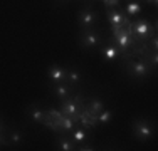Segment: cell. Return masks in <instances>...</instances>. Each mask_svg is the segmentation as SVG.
I'll return each mask as SVG.
<instances>
[{
    "label": "cell",
    "instance_id": "cell-18",
    "mask_svg": "<svg viewBox=\"0 0 158 151\" xmlns=\"http://www.w3.org/2000/svg\"><path fill=\"white\" fill-rule=\"evenodd\" d=\"M7 138L10 141V146H20L24 143V133L20 129H7Z\"/></svg>",
    "mask_w": 158,
    "mask_h": 151
},
{
    "label": "cell",
    "instance_id": "cell-7",
    "mask_svg": "<svg viewBox=\"0 0 158 151\" xmlns=\"http://www.w3.org/2000/svg\"><path fill=\"white\" fill-rule=\"evenodd\" d=\"M99 22V14L91 3L84 5L81 10L77 12V25L81 29H89V27H94V25Z\"/></svg>",
    "mask_w": 158,
    "mask_h": 151
},
{
    "label": "cell",
    "instance_id": "cell-1",
    "mask_svg": "<svg viewBox=\"0 0 158 151\" xmlns=\"http://www.w3.org/2000/svg\"><path fill=\"white\" fill-rule=\"evenodd\" d=\"M130 30L133 34L135 42L140 47L150 37L156 35V22H152L146 17H136L135 20H130Z\"/></svg>",
    "mask_w": 158,
    "mask_h": 151
},
{
    "label": "cell",
    "instance_id": "cell-8",
    "mask_svg": "<svg viewBox=\"0 0 158 151\" xmlns=\"http://www.w3.org/2000/svg\"><path fill=\"white\" fill-rule=\"evenodd\" d=\"M99 54H101V57H103L104 62L111 64V62H114V60L121 55V51H119V47L116 45V42L113 40V37H111V39L103 40V42H101Z\"/></svg>",
    "mask_w": 158,
    "mask_h": 151
},
{
    "label": "cell",
    "instance_id": "cell-17",
    "mask_svg": "<svg viewBox=\"0 0 158 151\" xmlns=\"http://www.w3.org/2000/svg\"><path fill=\"white\" fill-rule=\"evenodd\" d=\"M57 149L73 151V149H76V145H74V141L66 133H59V136H57Z\"/></svg>",
    "mask_w": 158,
    "mask_h": 151
},
{
    "label": "cell",
    "instance_id": "cell-9",
    "mask_svg": "<svg viewBox=\"0 0 158 151\" xmlns=\"http://www.w3.org/2000/svg\"><path fill=\"white\" fill-rule=\"evenodd\" d=\"M49 91H51L56 97H59V101H61V99H66V97L76 94L77 86H73L66 81L64 82H49Z\"/></svg>",
    "mask_w": 158,
    "mask_h": 151
},
{
    "label": "cell",
    "instance_id": "cell-20",
    "mask_svg": "<svg viewBox=\"0 0 158 151\" xmlns=\"http://www.w3.org/2000/svg\"><path fill=\"white\" fill-rule=\"evenodd\" d=\"M0 146H3V148L10 146V141H9V138H7L5 133H0Z\"/></svg>",
    "mask_w": 158,
    "mask_h": 151
},
{
    "label": "cell",
    "instance_id": "cell-23",
    "mask_svg": "<svg viewBox=\"0 0 158 151\" xmlns=\"http://www.w3.org/2000/svg\"><path fill=\"white\" fill-rule=\"evenodd\" d=\"M64 2H69V0H64Z\"/></svg>",
    "mask_w": 158,
    "mask_h": 151
},
{
    "label": "cell",
    "instance_id": "cell-15",
    "mask_svg": "<svg viewBox=\"0 0 158 151\" xmlns=\"http://www.w3.org/2000/svg\"><path fill=\"white\" fill-rule=\"evenodd\" d=\"M82 81H84L82 71H79L76 66L66 67V82H69V84H73V86H79Z\"/></svg>",
    "mask_w": 158,
    "mask_h": 151
},
{
    "label": "cell",
    "instance_id": "cell-11",
    "mask_svg": "<svg viewBox=\"0 0 158 151\" xmlns=\"http://www.w3.org/2000/svg\"><path fill=\"white\" fill-rule=\"evenodd\" d=\"M27 116L31 118V121H34V123H39V124H47L51 123V118L47 116V112L44 111L42 108H40L37 103H32L27 106Z\"/></svg>",
    "mask_w": 158,
    "mask_h": 151
},
{
    "label": "cell",
    "instance_id": "cell-12",
    "mask_svg": "<svg viewBox=\"0 0 158 151\" xmlns=\"http://www.w3.org/2000/svg\"><path fill=\"white\" fill-rule=\"evenodd\" d=\"M49 82H64L66 81V67L61 64H51L46 71Z\"/></svg>",
    "mask_w": 158,
    "mask_h": 151
},
{
    "label": "cell",
    "instance_id": "cell-21",
    "mask_svg": "<svg viewBox=\"0 0 158 151\" xmlns=\"http://www.w3.org/2000/svg\"><path fill=\"white\" fill-rule=\"evenodd\" d=\"M141 2H145L146 5H153V7H156V3H158V0H141Z\"/></svg>",
    "mask_w": 158,
    "mask_h": 151
},
{
    "label": "cell",
    "instance_id": "cell-2",
    "mask_svg": "<svg viewBox=\"0 0 158 151\" xmlns=\"http://www.w3.org/2000/svg\"><path fill=\"white\" fill-rule=\"evenodd\" d=\"M111 37L116 42V45L119 47L121 54H125V57L130 54V51H133L135 47H138L136 42H135V39H133V34H131V30H130V22L125 25L113 27L111 29Z\"/></svg>",
    "mask_w": 158,
    "mask_h": 151
},
{
    "label": "cell",
    "instance_id": "cell-14",
    "mask_svg": "<svg viewBox=\"0 0 158 151\" xmlns=\"http://www.w3.org/2000/svg\"><path fill=\"white\" fill-rule=\"evenodd\" d=\"M125 14H126V17L130 18H136V17H140V14L143 12V5H141V2L140 0H128V2L125 3Z\"/></svg>",
    "mask_w": 158,
    "mask_h": 151
},
{
    "label": "cell",
    "instance_id": "cell-10",
    "mask_svg": "<svg viewBox=\"0 0 158 151\" xmlns=\"http://www.w3.org/2000/svg\"><path fill=\"white\" fill-rule=\"evenodd\" d=\"M106 10V20L110 24V27H118V25H125L130 22V18L126 17L123 7H110V9H104Z\"/></svg>",
    "mask_w": 158,
    "mask_h": 151
},
{
    "label": "cell",
    "instance_id": "cell-19",
    "mask_svg": "<svg viewBox=\"0 0 158 151\" xmlns=\"http://www.w3.org/2000/svg\"><path fill=\"white\" fill-rule=\"evenodd\" d=\"M113 118H114V111H113V109H110V108H104L103 111L99 112V114H98V124H110L111 121H113Z\"/></svg>",
    "mask_w": 158,
    "mask_h": 151
},
{
    "label": "cell",
    "instance_id": "cell-3",
    "mask_svg": "<svg viewBox=\"0 0 158 151\" xmlns=\"http://www.w3.org/2000/svg\"><path fill=\"white\" fill-rule=\"evenodd\" d=\"M123 67H125V72L128 77L136 79V81H145L146 77H150V74L153 71L141 57H133V55L125 59Z\"/></svg>",
    "mask_w": 158,
    "mask_h": 151
},
{
    "label": "cell",
    "instance_id": "cell-13",
    "mask_svg": "<svg viewBox=\"0 0 158 151\" xmlns=\"http://www.w3.org/2000/svg\"><path fill=\"white\" fill-rule=\"evenodd\" d=\"M104 108H106V104H104V101L101 99V97H91L89 101H84V108L82 109H84L89 116L98 118V114H99Z\"/></svg>",
    "mask_w": 158,
    "mask_h": 151
},
{
    "label": "cell",
    "instance_id": "cell-16",
    "mask_svg": "<svg viewBox=\"0 0 158 151\" xmlns=\"http://www.w3.org/2000/svg\"><path fill=\"white\" fill-rule=\"evenodd\" d=\"M69 138L74 141V145H82V143H86L89 139V129H86V128L79 126V128H74L73 131L69 133Z\"/></svg>",
    "mask_w": 158,
    "mask_h": 151
},
{
    "label": "cell",
    "instance_id": "cell-5",
    "mask_svg": "<svg viewBox=\"0 0 158 151\" xmlns=\"http://www.w3.org/2000/svg\"><path fill=\"white\" fill-rule=\"evenodd\" d=\"M131 133H133L135 139L146 143L155 138V123L148 118H136L133 119V124H131Z\"/></svg>",
    "mask_w": 158,
    "mask_h": 151
},
{
    "label": "cell",
    "instance_id": "cell-4",
    "mask_svg": "<svg viewBox=\"0 0 158 151\" xmlns=\"http://www.w3.org/2000/svg\"><path fill=\"white\" fill-rule=\"evenodd\" d=\"M82 108H84V97L77 92L69 96V97H66V99H61V103H59V112L62 116L73 118L76 123L82 112Z\"/></svg>",
    "mask_w": 158,
    "mask_h": 151
},
{
    "label": "cell",
    "instance_id": "cell-6",
    "mask_svg": "<svg viewBox=\"0 0 158 151\" xmlns=\"http://www.w3.org/2000/svg\"><path fill=\"white\" fill-rule=\"evenodd\" d=\"M103 35H101V30L96 27H89V29H81V34H79V44H81L82 49L86 51H91V49L99 47L101 42H103Z\"/></svg>",
    "mask_w": 158,
    "mask_h": 151
},
{
    "label": "cell",
    "instance_id": "cell-22",
    "mask_svg": "<svg viewBox=\"0 0 158 151\" xmlns=\"http://www.w3.org/2000/svg\"><path fill=\"white\" fill-rule=\"evenodd\" d=\"M7 129H9V128H7L5 124H3V121L0 119V133H7Z\"/></svg>",
    "mask_w": 158,
    "mask_h": 151
}]
</instances>
